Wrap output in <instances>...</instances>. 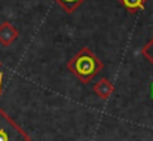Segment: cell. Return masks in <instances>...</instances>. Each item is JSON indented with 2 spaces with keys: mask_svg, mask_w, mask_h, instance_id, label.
I'll return each mask as SVG.
<instances>
[{
  "mask_svg": "<svg viewBox=\"0 0 153 141\" xmlns=\"http://www.w3.org/2000/svg\"><path fill=\"white\" fill-rule=\"evenodd\" d=\"M102 67L104 65H102L101 59L89 47H82L67 62L68 71H71L83 85L89 83L101 71Z\"/></svg>",
  "mask_w": 153,
  "mask_h": 141,
  "instance_id": "obj_1",
  "label": "cell"
},
{
  "mask_svg": "<svg viewBox=\"0 0 153 141\" xmlns=\"http://www.w3.org/2000/svg\"><path fill=\"white\" fill-rule=\"evenodd\" d=\"M0 141H31L30 135L0 108Z\"/></svg>",
  "mask_w": 153,
  "mask_h": 141,
  "instance_id": "obj_2",
  "label": "cell"
},
{
  "mask_svg": "<svg viewBox=\"0 0 153 141\" xmlns=\"http://www.w3.org/2000/svg\"><path fill=\"white\" fill-rule=\"evenodd\" d=\"M19 36V31L16 30V27L10 22H3L0 24V45L3 46H9L12 45Z\"/></svg>",
  "mask_w": 153,
  "mask_h": 141,
  "instance_id": "obj_3",
  "label": "cell"
},
{
  "mask_svg": "<svg viewBox=\"0 0 153 141\" xmlns=\"http://www.w3.org/2000/svg\"><path fill=\"white\" fill-rule=\"evenodd\" d=\"M92 89H94V94L97 95L98 98L108 99L110 95L113 94V91H114V86H113V83H111L108 79H101L100 82H97V83L94 85Z\"/></svg>",
  "mask_w": 153,
  "mask_h": 141,
  "instance_id": "obj_4",
  "label": "cell"
},
{
  "mask_svg": "<svg viewBox=\"0 0 153 141\" xmlns=\"http://www.w3.org/2000/svg\"><path fill=\"white\" fill-rule=\"evenodd\" d=\"M147 0H119V3L131 13H137L144 9Z\"/></svg>",
  "mask_w": 153,
  "mask_h": 141,
  "instance_id": "obj_5",
  "label": "cell"
},
{
  "mask_svg": "<svg viewBox=\"0 0 153 141\" xmlns=\"http://www.w3.org/2000/svg\"><path fill=\"white\" fill-rule=\"evenodd\" d=\"M67 13H73L83 1H86V0H55Z\"/></svg>",
  "mask_w": 153,
  "mask_h": 141,
  "instance_id": "obj_6",
  "label": "cell"
},
{
  "mask_svg": "<svg viewBox=\"0 0 153 141\" xmlns=\"http://www.w3.org/2000/svg\"><path fill=\"white\" fill-rule=\"evenodd\" d=\"M141 53H143V56L150 62V64H153V37L143 46V49H141Z\"/></svg>",
  "mask_w": 153,
  "mask_h": 141,
  "instance_id": "obj_7",
  "label": "cell"
},
{
  "mask_svg": "<svg viewBox=\"0 0 153 141\" xmlns=\"http://www.w3.org/2000/svg\"><path fill=\"white\" fill-rule=\"evenodd\" d=\"M0 92H1V73H0Z\"/></svg>",
  "mask_w": 153,
  "mask_h": 141,
  "instance_id": "obj_8",
  "label": "cell"
}]
</instances>
